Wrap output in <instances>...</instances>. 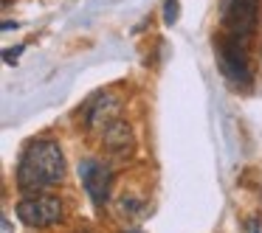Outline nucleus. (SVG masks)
Wrapping results in <instances>:
<instances>
[{"mask_svg": "<svg viewBox=\"0 0 262 233\" xmlns=\"http://www.w3.org/2000/svg\"><path fill=\"white\" fill-rule=\"evenodd\" d=\"M130 233H138V230H130Z\"/></svg>", "mask_w": 262, "mask_h": 233, "instance_id": "f8f14e48", "label": "nucleus"}, {"mask_svg": "<svg viewBox=\"0 0 262 233\" xmlns=\"http://www.w3.org/2000/svg\"><path fill=\"white\" fill-rule=\"evenodd\" d=\"M164 23L166 25H175L178 23V0H166V6H164Z\"/></svg>", "mask_w": 262, "mask_h": 233, "instance_id": "6e6552de", "label": "nucleus"}, {"mask_svg": "<svg viewBox=\"0 0 262 233\" xmlns=\"http://www.w3.org/2000/svg\"><path fill=\"white\" fill-rule=\"evenodd\" d=\"M121 113V101L116 96H93L91 101L85 104V126L88 130H107L113 121H119Z\"/></svg>", "mask_w": 262, "mask_h": 233, "instance_id": "423d86ee", "label": "nucleus"}, {"mask_svg": "<svg viewBox=\"0 0 262 233\" xmlns=\"http://www.w3.org/2000/svg\"><path fill=\"white\" fill-rule=\"evenodd\" d=\"M251 233H259V230H256V227H254V230H251Z\"/></svg>", "mask_w": 262, "mask_h": 233, "instance_id": "9b49d317", "label": "nucleus"}, {"mask_svg": "<svg viewBox=\"0 0 262 233\" xmlns=\"http://www.w3.org/2000/svg\"><path fill=\"white\" fill-rule=\"evenodd\" d=\"M223 34L251 42L259 25V0H223L220 3Z\"/></svg>", "mask_w": 262, "mask_h": 233, "instance_id": "7ed1b4c3", "label": "nucleus"}, {"mask_svg": "<svg viewBox=\"0 0 262 233\" xmlns=\"http://www.w3.org/2000/svg\"><path fill=\"white\" fill-rule=\"evenodd\" d=\"M65 177V154L57 141H34L17 160V188L29 197L48 186H57Z\"/></svg>", "mask_w": 262, "mask_h": 233, "instance_id": "f257e3e1", "label": "nucleus"}, {"mask_svg": "<svg viewBox=\"0 0 262 233\" xmlns=\"http://www.w3.org/2000/svg\"><path fill=\"white\" fill-rule=\"evenodd\" d=\"M12 29H17V23H12V20H6V23H3V31H12Z\"/></svg>", "mask_w": 262, "mask_h": 233, "instance_id": "9d476101", "label": "nucleus"}, {"mask_svg": "<svg viewBox=\"0 0 262 233\" xmlns=\"http://www.w3.org/2000/svg\"><path fill=\"white\" fill-rule=\"evenodd\" d=\"M79 180L82 186H85L88 197H91V202L96 205V208H104L110 199V188H113V169H110L107 163H102V160H82L79 163Z\"/></svg>", "mask_w": 262, "mask_h": 233, "instance_id": "39448f33", "label": "nucleus"}, {"mask_svg": "<svg viewBox=\"0 0 262 233\" xmlns=\"http://www.w3.org/2000/svg\"><path fill=\"white\" fill-rule=\"evenodd\" d=\"M102 143H104V149H107L113 158H119V160L130 158V154H133V146H136L130 124H127V121H121V118L113 121V124H110L107 130L102 132Z\"/></svg>", "mask_w": 262, "mask_h": 233, "instance_id": "0eeeda50", "label": "nucleus"}, {"mask_svg": "<svg viewBox=\"0 0 262 233\" xmlns=\"http://www.w3.org/2000/svg\"><path fill=\"white\" fill-rule=\"evenodd\" d=\"M26 51V45H17V48H6L3 51V59H6V65H17V57Z\"/></svg>", "mask_w": 262, "mask_h": 233, "instance_id": "1a4fd4ad", "label": "nucleus"}, {"mask_svg": "<svg viewBox=\"0 0 262 233\" xmlns=\"http://www.w3.org/2000/svg\"><path fill=\"white\" fill-rule=\"evenodd\" d=\"M14 214L29 227H51L62 222V202H59V197H51V194H29L17 202Z\"/></svg>", "mask_w": 262, "mask_h": 233, "instance_id": "20e7f679", "label": "nucleus"}, {"mask_svg": "<svg viewBox=\"0 0 262 233\" xmlns=\"http://www.w3.org/2000/svg\"><path fill=\"white\" fill-rule=\"evenodd\" d=\"M251 42H243L237 37L220 34L214 40V54H217V68H220L223 79L231 87H251L254 82V70H251Z\"/></svg>", "mask_w": 262, "mask_h": 233, "instance_id": "f03ea898", "label": "nucleus"}]
</instances>
